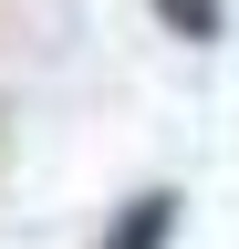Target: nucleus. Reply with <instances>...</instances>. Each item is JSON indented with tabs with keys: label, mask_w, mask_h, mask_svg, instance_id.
<instances>
[{
	"label": "nucleus",
	"mask_w": 239,
	"mask_h": 249,
	"mask_svg": "<svg viewBox=\"0 0 239 249\" xmlns=\"http://www.w3.org/2000/svg\"><path fill=\"white\" fill-rule=\"evenodd\" d=\"M177 208H187L177 187H135V197H125V208L104 218V249H166V229H177Z\"/></svg>",
	"instance_id": "f257e3e1"
},
{
	"label": "nucleus",
	"mask_w": 239,
	"mask_h": 249,
	"mask_svg": "<svg viewBox=\"0 0 239 249\" xmlns=\"http://www.w3.org/2000/svg\"><path fill=\"white\" fill-rule=\"evenodd\" d=\"M156 21L177 31V42H219V31H229V0H156Z\"/></svg>",
	"instance_id": "f03ea898"
}]
</instances>
